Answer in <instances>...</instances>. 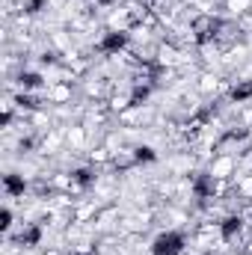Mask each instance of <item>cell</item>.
Masks as SVG:
<instances>
[{
	"label": "cell",
	"instance_id": "cell-1",
	"mask_svg": "<svg viewBox=\"0 0 252 255\" xmlns=\"http://www.w3.org/2000/svg\"><path fill=\"white\" fill-rule=\"evenodd\" d=\"M148 253L151 255H184L187 253V235L181 229H163V232L154 235Z\"/></svg>",
	"mask_w": 252,
	"mask_h": 255
},
{
	"label": "cell",
	"instance_id": "cell-5",
	"mask_svg": "<svg viewBox=\"0 0 252 255\" xmlns=\"http://www.w3.org/2000/svg\"><path fill=\"white\" fill-rule=\"evenodd\" d=\"M130 148H133L136 166H142V163H154V160H157V151H154L151 145H142V142H136V145H130Z\"/></svg>",
	"mask_w": 252,
	"mask_h": 255
},
{
	"label": "cell",
	"instance_id": "cell-2",
	"mask_svg": "<svg viewBox=\"0 0 252 255\" xmlns=\"http://www.w3.org/2000/svg\"><path fill=\"white\" fill-rule=\"evenodd\" d=\"M205 172L214 181H235V175H238V154H214L205 163Z\"/></svg>",
	"mask_w": 252,
	"mask_h": 255
},
{
	"label": "cell",
	"instance_id": "cell-3",
	"mask_svg": "<svg viewBox=\"0 0 252 255\" xmlns=\"http://www.w3.org/2000/svg\"><path fill=\"white\" fill-rule=\"evenodd\" d=\"M77 92H80V89H77V83H48V86L42 89V95H45L48 107H60V104H71V98H74Z\"/></svg>",
	"mask_w": 252,
	"mask_h": 255
},
{
	"label": "cell",
	"instance_id": "cell-4",
	"mask_svg": "<svg viewBox=\"0 0 252 255\" xmlns=\"http://www.w3.org/2000/svg\"><path fill=\"white\" fill-rule=\"evenodd\" d=\"M65 148L68 151L89 148V128L83 125V122H68L65 125Z\"/></svg>",
	"mask_w": 252,
	"mask_h": 255
}]
</instances>
